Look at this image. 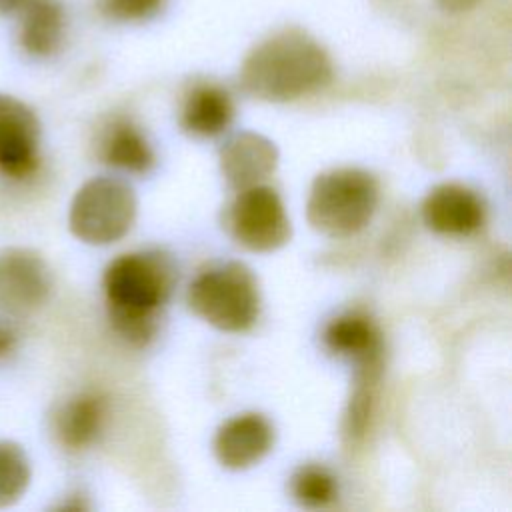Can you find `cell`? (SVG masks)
<instances>
[{"mask_svg":"<svg viewBox=\"0 0 512 512\" xmlns=\"http://www.w3.org/2000/svg\"><path fill=\"white\" fill-rule=\"evenodd\" d=\"M332 74V60L322 44L298 28H288L248 52L240 84L258 100L290 102L324 88Z\"/></svg>","mask_w":512,"mask_h":512,"instance_id":"obj_1","label":"cell"},{"mask_svg":"<svg viewBox=\"0 0 512 512\" xmlns=\"http://www.w3.org/2000/svg\"><path fill=\"white\" fill-rule=\"evenodd\" d=\"M176 284V266L162 252L124 254L108 264L104 292L114 328L132 344H146L156 332V312Z\"/></svg>","mask_w":512,"mask_h":512,"instance_id":"obj_2","label":"cell"},{"mask_svg":"<svg viewBox=\"0 0 512 512\" xmlns=\"http://www.w3.org/2000/svg\"><path fill=\"white\" fill-rule=\"evenodd\" d=\"M378 206L376 178L362 168H334L314 178L306 202V218L314 230L330 238L360 232Z\"/></svg>","mask_w":512,"mask_h":512,"instance_id":"obj_3","label":"cell"},{"mask_svg":"<svg viewBox=\"0 0 512 512\" xmlns=\"http://www.w3.org/2000/svg\"><path fill=\"white\" fill-rule=\"evenodd\" d=\"M188 306L222 332L252 328L260 312V290L254 272L242 262H224L198 274L188 288Z\"/></svg>","mask_w":512,"mask_h":512,"instance_id":"obj_4","label":"cell"},{"mask_svg":"<svg viewBox=\"0 0 512 512\" xmlns=\"http://www.w3.org/2000/svg\"><path fill=\"white\" fill-rule=\"evenodd\" d=\"M134 190L110 176H98L78 188L70 202L68 226L70 232L94 246H104L120 240L136 220Z\"/></svg>","mask_w":512,"mask_h":512,"instance_id":"obj_5","label":"cell"},{"mask_svg":"<svg viewBox=\"0 0 512 512\" xmlns=\"http://www.w3.org/2000/svg\"><path fill=\"white\" fill-rule=\"evenodd\" d=\"M226 228L240 246L252 252H272L292 234L280 196L260 184L240 190L226 212Z\"/></svg>","mask_w":512,"mask_h":512,"instance_id":"obj_6","label":"cell"},{"mask_svg":"<svg viewBox=\"0 0 512 512\" xmlns=\"http://www.w3.org/2000/svg\"><path fill=\"white\" fill-rule=\"evenodd\" d=\"M48 262L32 248H0V312L18 316L40 308L52 292Z\"/></svg>","mask_w":512,"mask_h":512,"instance_id":"obj_7","label":"cell"},{"mask_svg":"<svg viewBox=\"0 0 512 512\" xmlns=\"http://www.w3.org/2000/svg\"><path fill=\"white\" fill-rule=\"evenodd\" d=\"M40 164V120L22 100L0 94V174L24 180Z\"/></svg>","mask_w":512,"mask_h":512,"instance_id":"obj_8","label":"cell"},{"mask_svg":"<svg viewBox=\"0 0 512 512\" xmlns=\"http://www.w3.org/2000/svg\"><path fill=\"white\" fill-rule=\"evenodd\" d=\"M274 444V428L262 414L246 412L226 420L214 436V454L224 468L244 470L260 462Z\"/></svg>","mask_w":512,"mask_h":512,"instance_id":"obj_9","label":"cell"},{"mask_svg":"<svg viewBox=\"0 0 512 512\" xmlns=\"http://www.w3.org/2000/svg\"><path fill=\"white\" fill-rule=\"evenodd\" d=\"M424 224L438 234L466 236L482 226V200L466 186L440 184L422 202Z\"/></svg>","mask_w":512,"mask_h":512,"instance_id":"obj_10","label":"cell"},{"mask_svg":"<svg viewBox=\"0 0 512 512\" xmlns=\"http://www.w3.org/2000/svg\"><path fill=\"white\" fill-rule=\"evenodd\" d=\"M278 164L276 146L262 134L240 132L220 150V168L228 184L244 190L268 178Z\"/></svg>","mask_w":512,"mask_h":512,"instance_id":"obj_11","label":"cell"},{"mask_svg":"<svg viewBox=\"0 0 512 512\" xmlns=\"http://www.w3.org/2000/svg\"><path fill=\"white\" fill-rule=\"evenodd\" d=\"M18 44L34 58L54 56L66 36V14L58 0H26L20 8Z\"/></svg>","mask_w":512,"mask_h":512,"instance_id":"obj_12","label":"cell"},{"mask_svg":"<svg viewBox=\"0 0 512 512\" xmlns=\"http://www.w3.org/2000/svg\"><path fill=\"white\" fill-rule=\"evenodd\" d=\"M234 118V102L230 94L216 84L196 86L182 108V128L196 136H216Z\"/></svg>","mask_w":512,"mask_h":512,"instance_id":"obj_13","label":"cell"},{"mask_svg":"<svg viewBox=\"0 0 512 512\" xmlns=\"http://www.w3.org/2000/svg\"><path fill=\"white\" fill-rule=\"evenodd\" d=\"M104 420V402L96 394H78L54 414V434L70 450L90 446Z\"/></svg>","mask_w":512,"mask_h":512,"instance_id":"obj_14","label":"cell"},{"mask_svg":"<svg viewBox=\"0 0 512 512\" xmlns=\"http://www.w3.org/2000/svg\"><path fill=\"white\" fill-rule=\"evenodd\" d=\"M326 346L340 354L360 360L362 364H376L380 352V338L374 324L358 314L334 318L324 330Z\"/></svg>","mask_w":512,"mask_h":512,"instance_id":"obj_15","label":"cell"},{"mask_svg":"<svg viewBox=\"0 0 512 512\" xmlns=\"http://www.w3.org/2000/svg\"><path fill=\"white\" fill-rule=\"evenodd\" d=\"M102 160L122 170L148 172L154 164V152L132 124L118 122L102 142Z\"/></svg>","mask_w":512,"mask_h":512,"instance_id":"obj_16","label":"cell"},{"mask_svg":"<svg viewBox=\"0 0 512 512\" xmlns=\"http://www.w3.org/2000/svg\"><path fill=\"white\" fill-rule=\"evenodd\" d=\"M30 460L12 440H0V508L16 504L30 484Z\"/></svg>","mask_w":512,"mask_h":512,"instance_id":"obj_17","label":"cell"},{"mask_svg":"<svg viewBox=\"0 0 512 512\" xmlns=\"http://www.w3.org/2000/svg\"><path fill=\"white\" fill-rule=\"evenodd\" d=\"M290 490L300 506L322 508L338 496V482L328 468L320 464H304L292 474Z\"/></svg>","mask_w":512,"mask_h":512,"instance_id":"obj_18","label":"cell"},{"mask_svg":"<svg viewBox=\"0 0 512 512\" xmlns=\"http://www.w3.org/2000/svg\"><path fill=\"white\" fill-rule=\"evenodd\" d=\"M166 0H98L102 16L116 22H142L156 16Z\"/></svg>","mask_w":512,"mask_h":512,"instance_id":"obj_19","label":"cell"},{"mask_svg":"<svg viewBox=\"0 0 512 512\" xmlns=\"http://www.w3.org/2000/svg\"><path fill=\"white\" fill-rule=\"evenodd\" d=\"M20 334L12 322L0 320V362L8 360L18 348Z\"/></svg>","mask_w":512,"mask_h":512,"instance_id":"obj_20","label":"cell"},{"mask_svg":"<svg viewBox=\"0 0 512 512\" xmlns=\"http://www.w3.org/2000/svg\"><path fill=\"white\" fill-rule=\"evenodd\" d=\"M438 6L450 14H460V12H466V10H472L478 0H436Z\"/></svg>","mask_w":512,"mask_h":512,"instance_id":"obj_21","label":"cell"},{"mask_svg":"<svg viewBox=\"0 0 512 512\" xmlns=\"http://www.w3.org/2000/svg\"><path fill=\"white\" fill-rule=\"evenodd\" d=\"M26 0H0V14H12L18 12Z\"/></svg>","mask_w":512,"mask_h":512,"instance_id":"obj_22","label":"cell"}]
</instances>
